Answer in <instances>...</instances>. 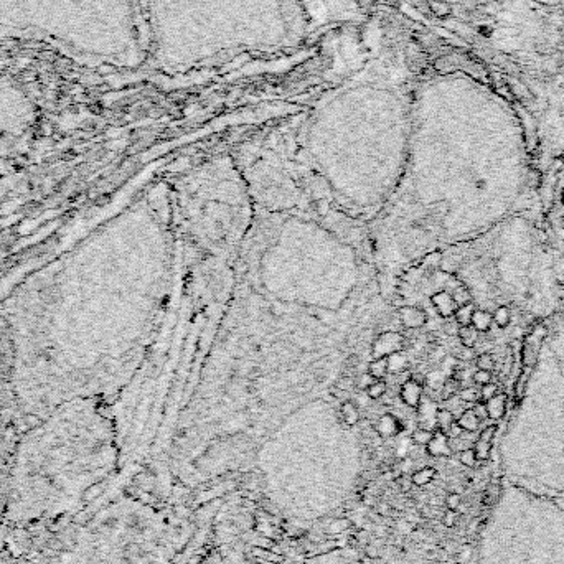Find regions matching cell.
<instances>
[{
  "mask_svg": "<svg viewBox=\"0 0 564 564\" xmlns=\"http://www.w3.org/2000/svg\"><path fill=\"white\" fill-rule=\"evenodd\" d=\"M454 297V302L457 304V307H462V305H467V304H472V294H470V290L467 289L465 285H457L455 289L450 292Z\"/></svg>",
  "mask_w": 564,
  "mask_h": 564,
  "instance_id": "obj_22",
  "label": "cell"
},
{
  "mask_svg": "<svg viewBox=\"0 0 564 564\" xmlns=\"http://www.w3.org/2000/svg\"><path fill=\"white\" fill-rule=\"evenodd\" d=\"M439 264H440V254H439V252H432V254H429L424 259V266L425 267H430V269H435V267H439Z\"/></svg>",
  "mask_w": 564,
  "mask_h": 564,
  "instance_id": "obj_37",
  "label": "cell"
},
{
  "mask_svg": "<svg viewBox=\"0 0 564 564\" xmlns=\"http://www.w3.org/2000/svg\"><path fill=\"white\" fill-rule=\"evenodd\" d=\"M472 447L478 460H487L490 457V452H492V442H487V440H482V439L475 440Z\"/></svg>",
  "mask_w": 564,
  "mask_h": 564,
  "instance_id": "obj_25",
  "label": "cell"
},
{
  "mask_svg": "<svg viewBox=\"0 0 564 564\" xmlns=\"http://www.w3.org/2000/svg\"><path fill=\"white\" fill-rule=\"evenodd\" d=\"M401 430V423L399 419L393 414H383L376 423V432H378L381 437H393Z\"/></svg>",
  "mask_w": 564,
  "mask_h": 564,
  "instance_id": "obj_9",
  "label": "cell"
},
{
  "mask_svg": "<svg viewBox=\"0 0 564 564\" xmlns=\"http://www.w3.org/2000/svg\"><path fill=\"white\" fill-rule=\"evenodd\" d=\"M84 447L71 437V421L54 419L30 440L17 469L15 503L23 517L54 513L79 497L86 478Z\"/></svg>",
  "mask_w": 564,
  "mask_h": 564,
  "instance_id": "obj_3",
  "label": "cell"
},
{
  "mask_svg": "<svg viewBox=\"0 0 564 564\" xmlns=\"http://www.w3.org/2000/svg\"><path fill=\"white\" fill-rule=\"evenodd\" d=\"M350 526V521L346 518H336L333 523H331V526H330V531L331 533H343L346 528Z\"/></svg>",
  "mask_w": 564,
  "mask_h": 564,
  "instance_id": "obj_34",
  "label": "cell"
},
{
  "mask_svg": "<svg viewBox=\"0 0 564 564\" xmlns=\"http://www.w3.org/2000/svg\"><path fill=\"white\" fill-rule=\"evenodd\" d=\"M363 503L366 505V507H371V505H375V500L371 498V497H365V500H363Z\"/></svg>",
  "mask_w": 564,
  "mask_h": 564,
  "instance_id": "obj_41",
  "label": "cell"
},
{
  "mask_svg": "<svg viewBox=\"0 0 564 564\" xmlns=\"http://www.w3.org/2000/svg\"><path fill=\"white\" fill-rule=\"evenodd\" d=\"M399 396L404 401V404H408L409 408H418L421 399H423V383L409 378L401 386Z\"/></svg>",
  "mask_w": 564,
  "mask_h": 564,
  "instance_id": "obj_7",
  "label": "cell"
},
{
  "mask_svg": "<svg viewBox=\"0 0 564 564\" xmlns=\"http://www.w3.org/2000/svg\"><path fill=\"white\" fill-rule=\"evenodd\" d=\"M478 564H564V508L554 498L503 487L483 528Z\"/></svg>",
  "mask_w": 564,
  "mask_h": 564,
  "instance_id": "obj_2",
  "label": "cell"
},
{
  "mask_svg": "<svg viewBox=\"0 0 564 564\" xmlns=\"http://www.w3.org/2000/svg\"><path fill=\"white\" fill-rule=\"evenodd\" d=\"M473 310H475L473 304H467V305L457 307V310H455V314H454L455 324H457L459 327H464V325H470V320H472V314H473Z\"/></svg>",
  "mask_w": 564,
  "mask_h": 564,
  "instance_id": "obj_20",
  "label": "cell"
},
{
  "mask_svg": "<svg viewBox=\"0 0 564 564\" xmlns=\"http://www.w3.org/2000/svg\"><path fill=\"white\" fill-rule=\"evenodd\" d=\"M157 53L168 64H196L295 38L294 0H153Z\"/></svg>",
  "mask_w": 564,
  "mask_h": 564,
  "instance_id": "obj_1",
  "label": "cell"
},
{
  "mask_svg": "<svg viewBox=\"0 0 564 564\" xmlns=\"http://www.w3.org/2000/svg\"><path fill=\"white\" fill-rule=\"evenodd\" d=\"M365 553H366V556H368V558H371V559H378V558H379V549L376 548V546H373V544H370V546H366Z\"/></svg>",
  "mask_w": 564,
  "mask_h": 564,
  "instance_id": "obj_38",
  "label": "cell"
},
{
  "mask_svg": "<svg viewBox=\"0 0 564 564\" xmlns=\"http://www.w3.org/2000/svg\"><path fill=\"white\" fill-rule=\"evenodd\" d=\"M493 317V324L500 327V329H505V327L510 325V320H512V312H510V307L507 305H498L495 312L492 314Z\"/></svg>",
  "mask_w": 564,
  "mask_h": 564,
  "instance_id": "obj_19",
  "label": "cell"
},
{
  "mask_svg": "<svg viewBox=\"0 0 564 564\" xmlns=\"http://www.w3.org/2000/svg\"><path fill=\"white\" fill-rule=\"evenodd\" d=\"M457 398L465 404H473L480 401V391L473 386H467V388H460Z\"/></svg>",
  "mask_w": 564,
  "mask_h": 564,
  "instance_id": "obj_23",
  "label": "cell"
},
{
  "mask_svg": "<svg viewBox=\"0 0 564 564\" xmlns=\"http://www.w3.org/2000/svg\"><path fill=\"white\" fill-rule=\"evenodd\" d=\"M460 388H462L460 381H459V379H455L454 376H450V378H447V379L444 381L442 388H440V393H442L440 396H442V399H444V401H447V399H450V398H455V396L459 394Z\"/></svg>",
  "mask_w": 564,
  "mask_h": 564,
  "instance_id": "obj_18",
  "label": "cell"
},
{
  "mask_svg": "<svg viewBox=\"0 0 564 564\" xmlns=\"http://www.w3.org/2000/svg\"><path fill=\"white\" fill-rule=\"evenodd\" d=\"M434 430L432 429H425V427H419L413 432V442L418 445H427L429 440L432 439Z\"/></svg>",
  "mask_w": 564,
  "mask_h": 564,
  "instance_id": "obj_27",
  "label": "cell"
},
{
  "mask_svg": "<svg viewBox=\"0 0 564 564\" xmlns=\"http://www.w3.org/2000/svg\"><path fill=\"white\" fill-rule=\"evenodd\" d=\"M386 360H388V373L389 375H398L406 368V358L401 355V351L389 355Z\"/></svg>",
  "mask_w": 564,
  "mask_h": 564,
  "instance_id": "obj_21",
  "label": "cell"
},
{
  "mask_svg": "<svg viewBox=\"0 0 564 564\" xmlns=\"http://www.w3.org/2000/svg\"><path fill=\"white\" fill-rule=\"evenodd\" d=\"M480 423H482V421L478 419V416L473 413L472 408L464 409L457 418V424L465 430V432H475V430L478 429Z\"/></svg>",
  "mask_w": 564,
  "mask_h": 564,
  "instance_id": "obj_12",
  "label": "cell"
},
{
  "mask_svg": "<svg viewBox=\"0 0 564 564\" xmlns=\"http://www.w3.org/2000/svg\"><path fill=\"white\" fill-rule=\"evenodd\" d=\"M459 460H460V464L465 465V467H469V469L475 467V465H477V462H478L473 447H465V449L460 450V452H459Z\"/></svg>",
  "mask_w": 564,
  "mask_h": 564,
  "instance_id": "obj_26",
  "label": "cell"
},
{
  "mask_svg": "<svg viewBox=\"0 0 564 564\" xmlns=\"http://www.w3.org/2000/svg\"><path fill=\"white\" fill-rule=\"evenodd\" d=\"M470 553H472V549H470L469 546H465V548H462V553L459 554V559L462 563H465V561H469L470 559Z\"/></svg>",
  "mask_w": 564,
  "mask_h": 564,
  "instance_id": "obj_39",
  "label": "cell"
},
{
  "mask_svg": "<svg viewBox=\"0 0 564 564\" xmlns=\"http://www.w3.org/2000/svg\"><path fill=\"white\" fill-rule=\"evenodd\" d=\"M457 335H459V340H460V343H462V346H467V348H473V345L477 343V340H478V331L475 330L472 325L459 327Z\"/></svg>",
  "mask_w": 564,
  "mask_h": 564,
  "instance_id": "obj_15",
  "label": "cell"
},
{
  "mask_svg": "<svg viewBox=\"0 0 564 564\" xmlns=\"http://www.w3.org/2000/svg\"><path fill=\"white\" fill-rule=\"evenodd\" d=\"M375 381H376V378H373V376L366 371V373H361V375L355 376V388H360V389L366 391L371 384L375 383Z\"/></svg>",
  "mask_w": 564,
  "mask_h": 564,
  "instance_id": "obj_29",
  "label": "cell"
},
{
  "mask_svg": "<svg viewBox=\"0 0 564 564\" xmlns=\"http://www.w3.org/2000/svg\"><path fill=\"white\" fill-rule=\"evenodd\" d=\"M455 519H457V513L452 512V510H447L442 517V523L445 528H454L455 526Z\"/></svg>",
  "mask_w": 564,
  "mask_h": 564,
  "instance_id": "obj_36",
  "label": "cell"
},
{
  "mask_svg": "<svg viewBox=\"0 0 564 564\" xmlns=\"http://www.w3.org/2000/svg\"><path fill=\"white\" fill-rule=\"evenodd\" d=\"M460 503H462V498H460L459 493L452 492V493H449L447 497H445V507H447V510L457 512V510L460 508Z\"/></svg>",
  "mask_w": 564,
  "mask_h": 564,
  "instance_id": "obj_32",
  "label": "cell"
},
{
  "mask_svg": "<svg viewBox=\"0 0 564 564\" xmlns=\"http://www.w3.org/2000/svg\"><path fill=\"white\" fill-rule=\"evenodd\" d=\"M404 348V336L396 331H384L373 341L375 358H388L389 355L398 353Z\"/></svg>",
  "mask_w": 564,
  "mask_h": 564,
  "instance_id": "obj_4",
  "label": "cell"
},
{
  "mask_svg": "<svg viewBox=\"0 0 564 564\" xmlns=\"http://www.w3.org/2000/svg\"><path fill=\"white\" fill-rule=\"evenodd\" d=\"M475 365H477V370H485V371H493L495 368V358L490 353H482L475 358Z\"/></svg>",
  "mask_w": 564,
  "mask_h": 564,
  "instance_id": "obj_28",
  "label": "cell"
},
{
  "mask_svg": "<svg viewBox=\"0 0 564 564\" xmlns=\"http://www.w3.org/2000/svg\"><path fill=\"white\" fill-rule=\"evenodd\" d=\"M472 409H473V413L478 416V419L480 421H483V419H487L488 418V414H487V406H485V401H477V403H473V406H472Z\"/></svg>",
  "mask_w": 564,
  "mask_h": 564,
  "instance_id": "obj_35",
  "label": "cell"
},
{
  "mask_svg": "<svg viewBox=\"0 0 564 564\" xmlns=\"http://www.w3.org/2000/svg\"><path fill=\"white\" fill-rule=\"evenodd\" d=\"M386 391H388V384H386V381L384 379H376L375 383L366 389V394H368L370 399H379L386 394Z\"/></svg>",
  "mask_w": 564,
  "mask_h": 564,
  "instance_id": "obj_24",
  "label": "cell"
},
{
  "mask_svg": "<svg viewBox=\"0 0 564 564\" xmlns=\"http://www.w3.org/2000/svg\"><path fill=\"white\" fill-rule=\"evenodd\" d=\"M498 393H500L498 384L488 383V384H485V386H482V388H480V399H482V401H488V399H492L493 396H497Z\"/></svg>",
  "mask_w": 564,
  "mask_h": 564,
  "instance_id": "obj_30",
  "label": "cell"
},
{
  "mask_svg": "<svg viewBox=\"0 0 564 564\" xmlns=\"http://www.w3.org/2000/svg\"><path fill=\"white\" fill-rule=\"evenodd\" d=\"M425 450H427L429 455L432 457H447V455L452 454V449H450V442L447 434H444L442 430L435 429L432 439L429 440V444L425 445Z\"/></svg>",
  "mask_w": 564,
  "mask_h": 564,
  "instance_id": "obj_8",
  "label": "cell"
},
{
  "mask_svg": "<svg viewBox=\"0 0 564 564\" xmlns=\"http://www.w3.org/2000/svg\"><path fill=\"white\" fill-rule=\"evenodd\" d=\"M368 373L376 379H384L388 376V360L386 358H375L370 361L368 365Z\"/></svg>",
  "mask_w": 564,
  "mask_h": 564,
  "instance_id": "obj_16",
  "label": "cell"
},
{
  "mask_svg": "<svg viewBox=\"0 0 564 564\" xmlns=\"http://www.w3.org/2000/svg\"><path fill=\"white\" fill-rule=\"evenodd\" d=\"M455 414L452 411H449L447 408H442V409H437V413H435V427L439 430H442L445 434L449 430V427L455 423Z\"/></svg>",
  "mask_w": 564,
  "mask_h": 564,
  "instance_id": "obj_14",
  "label": "cell"
},
{
  "mask_svg": "<svg viewBox=\"0 0 564 564\" xmlns=\"http://www.w3.org/2000/svg\"><path fill=\"white\" fill-rule=\"evenodd\" d=\"M485 406H487L488 419H493V421L502 419L505 413H507V396L503 393H498L497 396H493L492 399L485 401Z\"/></svg>",
  "mask_w": 564,
  "mask_h": 564,
  "instance_id": "obj_10",
  "label": "cell"
},
{
  "mask_svg": "<svg viewBox=\"0 0 564 564\" xmlns=\"http://www.w3.org/2000/svg\"><path fill=\"white\" fill-rule=\"evenodd\" d=\"M340 416L346 425H355L360 423V409L353 401L346 399L340 408Z\"/></svg>",
  "mask_w": 564,
  "mask_h": 564,
  "instance_id": "obj_13",
  "label": "cell"
},
{
  "mask_svg": "<svg viewBox=\"0 0 564 564\" xmlns=\"http://www.w3.org/2000/svg\"><path fill=\"white\" fill-rule=\"evenodd\" d=\"M430 302H432L434 309L437 310V314L442 317V319H452L455 310H457V304L454 302V297L449 290H439L430 297Z\"/></svg>",
  "mask_w": 564,
  "mask_h": 564,
  "instance_id": "obj_6",
  "label": "cell"
},
{
  "mask_svg": "<svg viewBox=\"0 0 564 564\" xmlns=\"http://www.w3.org/2000/svg\"><path fill=\"white\" fill-rule=\"evenodd\" d=\"M473 383L478 386H485L488 383H492V371H485V370H477L472 376Z\"/></svg>",
  "mask_w": 564,
  "mask_h": 564,
  "instance_id": "obj_31",
  "label": "cell"
},
{
  "mask_svg": "<svg viewBox=\"0 0 564 564\" xmlns=\"http://www.w3.org/2000/svg\"><path fill=\"white\" fill-rule=\"evenodd\" d=\"M398 319L401 325L408 330H418L427 324V314L421 307L404 305L398 310Z\"/></svg>",
  "mask_w": 564,
  "mask_h": 564,
  "instance_id": "obj_5",
  "label": "cell"
},
{
  "mask_svg": "<svg viewBox=\"0 0 564 564\" xmlns=\"http://www.w3.org/2000/svg\"><path fill=\"white\" fill-rule=\"evenodd\" d=\"M492 324H493V317L488 310H483V309H475L473 310L470 325H472L478 333H482V331H488Z\"/></svg>",
  "mask_w": 564,
  "mask_h": 564,
  "instance_id": "obj_11",
  "label": "cell"
},
{
  "mask_svg": "<svg viewBox=\"0 0 564 564\" xmlns=\"http://www.w3.org/2000/svg\"><path fill=\"white\" fill-rule=\"evenodd\" d=\"M497 424H490V425H487V427H483L482 430H480V434H478V439H482V440H487V442H493V437H495V434H497Z\"/></svg>",
  "mask_w": 564,
  "mask_h": 564,
  "instance_id": "obj_33",
  "label": "cell"
},
{
  "mask_svg": "<svg viewBox=\"0 0 564 564\" xmlns=\"http://www.w3.org/2000/svg\"><path fill=\"white\" fill-rule=\"evenodd\" d=\"M434 477H435V470L432 467H424V469L416 470V472L411 475V480H413V485H416V487H424V485L432 482Z\"/></svg>",
  "mask_w": 564,
  "mask_h": 564,
  "instance_id": "obj_17",
  "label": "cell"
},
{
  "mask_svg": "<svg viewBox=\"0 0 564 564\" xmlns=\"http://www.w3.org/2000/svg\"><path fill=\"white\" fill-rule=\"evenodd\" d=\"M388 512H389V507H388V505H386V503H379V505H378V513H379V515H383V517H386V515H389Z\"/></svg>",
  "mask_w": 564,
  "mask_h": 564,
  "instance_id": "obj_40",
  "label": "cell"
}]
</instances>
